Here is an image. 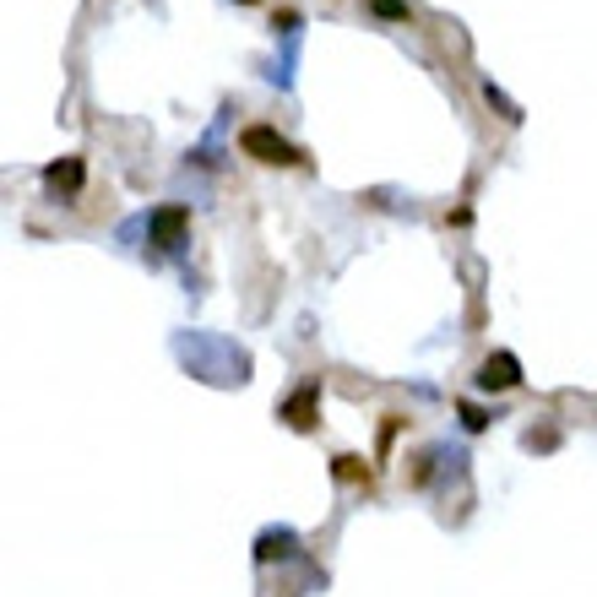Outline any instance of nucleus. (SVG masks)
Segmentation results:
<instances>
[{
  "label": "nucleus",
  "mask_w": 597,
  "mask_h": 597,
  "mask_svg": "<svg viewBox=\"0 0 597 597\" xmlns=\"http://www.w3.org/2000/svg\"><path fill=\"white\" fill-rule=\"evenodd\" d=\"M239 152H245V157H256V163H278V168L304 163L294 142H289V137H278L272 126H245V131H239Z\"/></svg>",
  "instance_id": "nucleus-1"
},
{
  "label": "nucleus",
  "mask_w": 597,
  "mask_h": 597,
  "mask_svg": "<svg viewBox=\"0 0 597 597\" xmlns=\"http://www.w3.org/2000/svg\"><path fill=\"white\" fill-rule=\"evenodd\" d=\"M478 386H483V391H511V386H522L516 353H489V359L478 364Z\"/></svg>",
  "instance_id": "nucleus-2"
},
{
  "label": "nucleus",
  "mask_w": 597,
  "mask_h": 597,
  "mask_svg": "<svg viewBox=\"0 0 597 597\" xmlns=\"http://www.w3.org/2000/svg\"><path fill=\"white\" fill-rule=\"evenodd\" d=\"M185 229H190V212L185 207H157L152 212V245L174 250V245H185Z\"/></svg>",
  "instance_id": "nucleus-3"
},
{
  "label": "nucleus",
  "mask_w": 597,
  "mask_h": 597,
  "mask_svg": "<svg viewBox=\"0 0 597 597\" xmlns=\"http://www.w3.org/2000/svg\"><path fill=\"white\" fill-rule=\"evenodd\" d=\"M82 174H87L82 157H60V163L44 168V185H49L55 196H77V190H82Z\"/></svg>",
  "instance_id": "nucleus-4"
},
{
  "label": "nucleus",
  "mask_w": 597,
  "mask_h": 597,
  "mask_svg": "<svg viewBox=\"0 0 597 597\" xmlns=\"http://www.w3.org/2000/svg\"><path fill=\"white\" fill-rule=\"evenodd\" d=\"M315 402H320V386H315V381H309L304 391H294V397L283 402V419L294 424L298 435H304V430H315Z\"/></svg>",
  "instance_id": "nucleus-5"
},
{
  "label": "nucleus",
  "mask_w": 597,
  "mask_h": 597,
  "mask_svg": "<svg viewBox=\"0 0 597 597\" xmlns=\"http://www.w3.org/2000/svg\"><path fill=\"white\" fill-rule=\"evenodd\" d=\"M294 549H298V538L289 527H267V532L256 538V560H261V565H267V560H289Z\"/></svg>",
  "instance_id": "nucleus-6"
},
{
  "label": "nucleus",
  "mask_w": 597,
  "mask_h": 597,
  "mask_svg": "<svg viewBox=\"0 0 597 597\" xmlns=\"http://www.w3.org/2000/svg\"><path fill=\"white\" fill-rule=\"evenodd\" d=\"M483 98H489V104H494V109H500V115H505V120H511V126H516V120H522V109H516V104H511V98H505V93H500V87H494V82H483Z\"/></svg>",
  "instance_id": "nucleus-7"
},
{
  "label": "nucleus",
  "mask_w": 597,
  "mask_h": 597,
  "mask_svg": "<svg viewBox=\"0 0 597 597\" xmlns=\"http://www.w3.org/2000/svg\"><path fill=\"white\" fill-rule=\"evenodd\" d=\"M337 478H342V483H364L370 472H364V461H359V456H337Z\"/></svg>",
  "instance_id": "nucleus-8"
},
{
  "label": "nucleus",
  "mask_w": 597,
  "mask_h": 597,
  "mask_svg": "<svg viewBox=\"0 0 597 597\" xmlns=\"http://www.w3.org/2000/svg\"><path fill=\"white\" fill-rule=\"evenodd\" d=\"M370 5H375L381 16H391V22H402V16H408V0H370Z\"/></svg>",
  "instance_id": "nucleus-9"
},
{
  "label": "nucleus",
  "mask_w": 597,
  "mask_h": 597,
  "mask_svg": "<svg viewBox=\"0 0 597 597\" xmlns=\"http://www.w3.org/2000/svg\"><path fill=\"white\" fill-rule=\"evenodd\" d=\"M461 424H467V430H483V424H489V413H483V408H472V402H461Z\"/></svg>",
  "instance_id": "nucleus-10"
}]
</instances>
